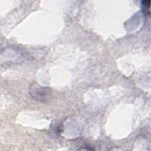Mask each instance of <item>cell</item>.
<instances>
[{
	"label": "cell",
	"mask_w": 151,
	"mask_h": 151,
	"mask_svg": "<svg viewBox=\"0 0 151 151\" xmlns=\"http://www.w3.org/2000/svg\"><path fill=\"white\" fill-rule=\"evenodd\" d=\"M29 94L33 99L41 102H45L50 99L51 90L47 87L32 84L29 88Z\"/></svg>",
	"instance_id": "1"
},
{
	"label": "cell",
	"mask_w": 151,
	"mask_h": 151,
	"mask_svg": "<svg viewBox=\"0 0 151 151\" xmlns=\"http://www.w3.org/2000/svg\"><path fill=\"white\" fill-rule=\"evenodd\" d=\"M141 5L142 6V10L145 15H149L150 11V1H143L141 2Z\"/></svg>",
	"instance_id": "2"
}]
</instances>
